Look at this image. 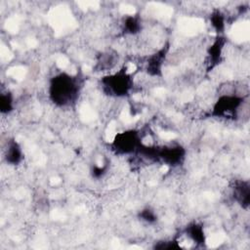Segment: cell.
<instances>
[{"mask_svg": "<svg viewBox=\"0 0 250 250\" xmlns=\"http://www.w3.org/2000/svg\"><path fill=\"white\" fill-rule=\"evenodd\" d=\"M233 200L243 209L247 210L250 204V184L247 180H234L231 185Z\"/></svg>", "mask_w": 250, "mask_h": 250, "instance_id": "cell-8", "label": "cell"}, {"mask_svg": "<svg viewBox=\"0 0 250 250\" xmlns=\"http://www.w3.org/2000/svg\"><path fill=\"white\" fill-rule=\"evenodd\" d=\"M143 28L142 18L139 14L127 15L123 18L121 23L122 33L125 35H137Z\"/></svg>", "mask_w": 250, "mask_h": 250, "instance_id": "cell-11", "label": "cell"}, {"mask_svg": "<svg viewBox=\"0 0 250 250\" xmlns=\"http://www.w3.org/2000/svg\"><path fill=\"white\" fill-rule=\"evenodd\" d=\"M83 77L66 71H60L49 79L48 98L58 107L73 105L79 99L83 89Z\"/></svg>", "mask_w": 250, "mask_h": 250, "instance_id": "cell-1", "label": "cell"}, {"mask_svg": "<svg viewBox=\"0 0 250 250\" xmlns=\"http://www.w3.org/2000/svg\"><path fill=\"white\" fill-rule=\"evenodd\" d=\"M187 149L179 143L157 146L156 162L171 168H176L186 161Z\"/></svg>", "mask_w": 250, "mask_h": 250, "instance_id": "cell-5", "label": "cell"}, {"mask_svg": "<svg viewBox=\"0 0 250 250\" xmlns=\"http://www.w3.org/2000/svg\"><path fill=\"white\" fill-rule=\"evenodd\" d=\"M109 162H104L102 165H92L90 169V175L93 179L101 180L103 179L108 172L109 169Z\"/></svg>", "mask_w": 250, "mask_h": 250, "instance_id": "cell-16", "label": "cell"}, {"mask_svg": "<svg viewBox=\"0 0 250 250\" xmlns=\"http://www.w3.org/2000/svg\"><path fill=\"white\" fill-rule=\"evenodd\" d=\"M137 217L140 221H142L147 225H154L158 221L157 213L155 212L154 209H152L151 207H148V206L141 209L138 212Z\"/></svg>", "mask_w": 250, "mask_h": 250, "instance_id": "cell-14", "label": "cell"}, {"mask_svg": "<svg viewBox=\"0 0 250 250\" xmlns=\"http://www.w3.org/2000/svg\"><path fill=\"white\" fill-rule=\"evenodd\" d=\"M227 39L224 35H216L212 43L207 48V70L215 68L223 61V53Z\"/></svg>", "mask_w": 250, "mask_h": 250, "instance_id": "cell-7", "label": "cell"}, {"mask_svg": "<svg viewBox=\"0 0 250 250\" xmlns=\"http://www.w3.org/2000/svg\"><path fill=\"white\" fill-rule=\"evenodd\" d=\"M209 21L216 35H224L226 30V16L220 9L215 8L211 11Z\"/></svg>", "mask_w": 250, "mask_h": 250, "instance_id": "cell-12", "label": "cell"}, {"mask_svg": "<svg viewBox=\"0 0 250 250\" xmlns=\"http://www.w3.org/2000/svg\"><path fill=\"white\" fill-rule=\"evenodd\" d=\"M170 50V44L167 42L157 51L148 55L145 62V71L151 77H162L163 66Z\"/></svg>", "mask_w": 250, "mask_h": 250, "instance_id": "cell-6", "label": "cell"}, {"mask_svg": "<svg viewBox=\"0 0 250 250\" xmlns=\"http://www.w3.org/2000/svg\"><path fill=\"white\" fill-rule=\"evenodd\" d=\"M15 100L11 91H2L0 94V112L2 115H8L14 111Z\"/></svg>", "mask_w": 250, "mask_h": 250, "instance_id": "cell-13", "label": "cell"}, {"mask_svg": "<svg viewBox=\"0 0 250 250\" xmlns=\"http://www.w3.org/2000/svg\"><path fill=\"white\" fill-rule=\"evenodd\" d=\"M245 96L238 94H222L215 101L211 110L210 116L220 119H235L238 117V112L243 106Z\"/></svg>", "mask_w": 250, "mask_h": 250, "instance_id": "cell-3", "label": "cell"}, {"mask_svg": "<svg viewBox=\"0 0 250 250\" xmlns=\"http://www.w3.org/2000/svg\"><path fill=\"white\" fill-rule=\"evenodd\" d=\"M100 86L104 95L110 98H125L130 95L134 87L132 74L126 67L104 74L100 79Z\"/></svg>", "mask_w": 250, "mask_h": 250, "instance_id": "cell-2", "label": "cell"}, {"mask_svg": "<svg viewBox=\"0 0 250 250\" xmlns=\"http://www.w3.org/2000/svg\"><path fill=\"white\" fill-rule=\"evenodd\" d=\"M186 236L197 246H204L206 243V233L204 227L197 221H191L184 229Z\"/></svg>", "mask_w": 250, "mask_h": 250, "instance_id": "cell-10", "label": "cell"}, {"mask_svg": "<svg viewBox=\"0 0 250 250\" xmlns=\"http://www.w3.org/2000/svg\"><path fill=\"white\" fill-rule=\"evenodd\" d=\"M154 249H173V250H178L181 249L182 246L180 244V241L177 238H171V239H162L158 240L154 243L153 245Z\"/></svg>", "mask_w": 250, "mask_h": 250, "instance_id": "cell-15", "label": "cell"}, {"mask_svg": "<svg viewBox=\"0 0 250 250\" xmlns=\"http://www.w3.org/2000/svg\"><path fill=\"white\" fill-rule=\"evenodd\" d=\"M3 158L5 162L10 166L16 167L22 162L24 158L23 149L21 144L15 138H10L7 141L3 152Z\"/></svg>", "mask_w": 250, "mask_h": 250, "instance_id": "cell-9", "label": "cell"}, {"mask_svg": "<svg viewBox=\"0 0 250 250\" xmlns=\"http://www.w3.org/2000/svg\"><path fill=\"white\" fill-rule=\"evenodd\" d=\"M143 145L142 134L137 129H127L117 133L109 144L110 149L118 155L137 153Z\"/></svg>", "mask_w": 250, "mask_h": 250, "instance_id": "cell-4", "label": "cell"}]
</instances>
